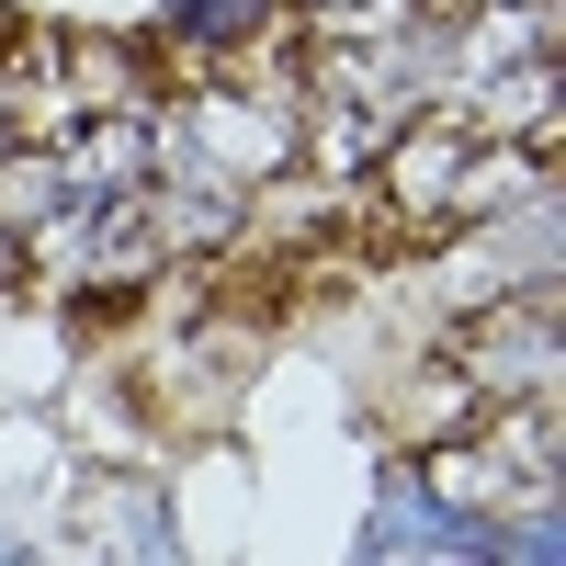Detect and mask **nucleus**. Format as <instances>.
Returning a JSON list of instances; mask_svg holds the SVG:
<instances>
[{"label":"nucleus","instance_id":"nucleus-1","mask_svg":"<svg viewBox=\"0 0 566 566\" xmlns=\"http://www.w3.org/2000/svg\"><path fill=\"white\" fill-rule=\"evenodd\" d=\"M261 12H272V0H170V23H181V34H250Z\"/></svg>","mask_w":566,"mask_h":566}]
</instances>
